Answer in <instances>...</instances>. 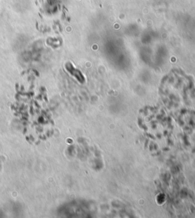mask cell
Instances as JSON below:
<instances>
[{
	"instance_id": "6da1fadb",
	"label": "cell",
	"mask_w": 195,
	"mask_h": 218,
	"mask_svg": "<svg viewBox=\"0 0 195 218\" xmlns=\"http://www.w3.org/2000/svg\"><path fill=\"white\" fill-rule=\"evenodd\" d=\"M67 69L68 70V71L70 72V73H72L73 76H76V77L77 78L79 81L82 82V79H83V77H82V76L81 75L80 72L78 71V70H76V69H75L74 67L71 65V64H67Z\"/></svg>"
}]
</instances>
